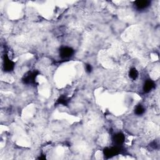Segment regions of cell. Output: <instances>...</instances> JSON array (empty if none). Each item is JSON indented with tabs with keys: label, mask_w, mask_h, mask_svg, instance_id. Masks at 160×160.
Listing matches in <instances>:
<instances>
[{
	"label": "cell",
	"mask_w": 160,
	"mask_h": 160,
	"mask_svg": "<svg viewBox=\"0 0 160 160\" xmlns=\"http://www.w3.org/2000/svg\"><path fill=\"white\" fill-rule=\"evenodd\" d=\"M121 152V148L120 146H115L106 148L103 150V154L105 157L107 158H111L114 156L118 155Z\"/></svg>",
	"instance_id": "cell-1"
},
{
	"label": "cell",
	"mask_w": 160,
	"mask_h": 160,
	"mask_svg": "<svg viewBox=\"0 0 160 160\" xmlns=\"http://www.w3.org/2000/svg\"><path fill=\"white\" fill-rule=\"evenodd\" d=\"M74 54V49L69 46H63L59 49V56L62 59H69Z\"/></svg>",
	"instance_id": "cell-2"
},
{
	"label": "cell",
	"mask_w": 160,
	"mask_h": 160,
	"mask_svg": "<svg viewBox=\"0 0 160 160\" xmlns=\"http://www.w3.org/2000/svg\"><path fill=\"white\" fill-rule=\"evenodd\" d=\"M37 76L38 72L36 71H29L23 76L22 81L24 84H33L36 82Z\"/></svg>",
	"instance_id": "cell-3"
},
{
	"label": "cell",
	"mask_w": 160,
	"mask_h": 160,
	"mask_svg": "<svg viewBox=\"0 0 160 160\" xmlns=\"http://www.w3.org/2000/svg\"><path fill=\"white\" fill-rule=\"evenodd\" d=\"M112 141L114 145L120 146L125 141V136L121 132H116L112 136Z\"/></svg>",
	"instance_id": "cell-4"
},
{
	"label": "cell",
	"mask_w": 160,
	"mask_h": 160,
	"mask_svg": "<svg viewBox=\"0 0 160 160\" xmlns=\"http://www.w3.org/2000/svg\"><path fill=\"white\" fill-rule=\"evenodd\" d=\"M15 63L11 60L7 54H5L3 60V68L6 72H11L14 68Z\"/></svg>",
	"instance_id": "cell-5"
},
{
	"label": "cell",
	"mask_w": 160,
	"mask_h": 160,
	"mask_svg": "<svg viewBox=\"0 0 160 160\" xmlns=\"http://www.w3.org/2000/svg\"><path fill=\"white\" fill-rule=\"evenodd\" d=\"M151 4V2L148 0H139L134 2L135 8L139 11H142L148 8Z\"/></svg>",
	"instance_id": "cell-6"
},
{
	"label": "cell",
	"mask_w": 160,
	"mask_h": 160,
	"mask_svg": "<svg viewBox=\"0 0 160 160\" xmlns=\"http://www.w3.org/2000/svg\"><path fill=\"white\" fill-rule=\"evenodd\" d=\"M155 86L154 82L151 79H147L143 84L142 90L144 92L148 93L150 92Z\"/></svg>",
	"instance_id": "cell-7"
},
{
	"label": "cell",
	"mask_w": 160,
	"mask_h": 160,
	"mask_svg": "<svg viewBox=\"0 0 160 160\" xmlns=\"http://www.w3.org/2000/svg\"><path fill=\"white\" fill-rule=\"evenodd\" d=\"M138 74L139 72L138 71V70L135 68H132L128 73L129 77L132 79V80H136L138 77Z\"/></svg>",
	"instance_id": "cell-8"
},
{
	"label": "cell",
	"mask_w": 160,
	"mask_h": 160,
	"mask_svg": "<svg viewBox=\"0 0 160 160\" xmlns=\"http://www.w3.org/2000/svg\"><path fill=\"white\" fill-rule=\"evenodd\" d=\"M144 112H145V109L141 104H138V106H136L134 109V113L138 116H141L143 114Z\"/></svg>",
	"instance_id": "cell-9"
},
{
	"label": "cell",
	"mask_w": 160,
	"mask_h": 160,
	"mask_svg": "<svg viewBox=\"0 0 160 160\" xmlns=\"http://www.w3.org/2000/svg\"><path fill=\"white\" fill-rule=\"evenodd\" d=\"M58 102L59 104H64V105H66L68 103V99L66 97H61L59 98V99L58 100Z\"/></svg>",
	"instance_id": "cell-10"
},
{
	"label": "cell",
	"mask_w": 160,
	"mask_h": 160,
	"mask_svg": "<svg viewBox=\"0 0 160 160\" xmlns=\"http://www.w3.org/2000/svg\"><path fill=\"white\" fill-rule=\"evenodd\" d=\"M92 66H91V64H88L86 65V71L90 73V72L92 71Z\"/></svg>",
	"instance_id": "cell-11"
}]
</instances>
